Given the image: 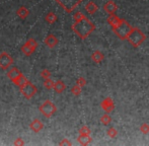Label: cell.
I'll use <instances>...</instances> for the list:
<instances>
[{"label":"cell","instance_id":"6da1fadb","mask_svg":"<svg viewBox=\"0 0 149 146\" xmlns=\"http://www.w3.org/2000/svg\"><path fill=\"white\" fill-rule=\"evenodd\" d=\"M74 22L72 24V31L81 40H85L95 30V24L89 20L82 12L77 11L73 15Z\"/></svg>","mask_w":149,"mask_h":146},{"label":"cell","instance_id":"7a4b0ae2","mask_svg":"<svg viewBox=\"0 0 149 146\" xmlns=\"http://www.w3.org/2000/svg\"><path fill=\"white\" fill-rule=\"evenodd\" d=\"M146 36L139 28H133L132 32L130 33L129 37H128L127 41L129 42V44L134 48H138L145 42Z\"/></svg>","mask_w":149,"mask_h":146},{"label":"cell","instance_id":"3957f363","mask_svg":"<svg viewBox=\"0 0 149 146\" xmlns=\"http://www.w3.org/2000/svg\"><path fill=\"white\" fill-rule=\"evenodd\" d=\"M112 30H113V32H114V34L116 35L119 39L127 40L130 35V33H131L132 30H133V26H132L126 19L122 18L119 26L114 29H112Z\"/></svg>","mask_w":149,"mask_h":146},{"label":"cell","instance_id":"277c9868","mask_svg":"<svg viewBox=\"0 0 149 146\" xmlns=\"http://www.w3.org/2000/svg\"><path fill=\"white\" fill-rule=\"evenodd\" d=\"M40 112H41L42 115H43L44 117H46V118H51V117L57 112V108H56V106L54 105L51 101L47 99V101H45L41 105V107H40Z\"/></svg>","mask_w":149,"mask_h":146},{"label":"cell","instance_id":"5b68a950","mask_svg":"<svg viewBox=\"0 0 149 146\" xmlns=\"http://www.w3.org/2000/svg\"><path fill=\"white\" fill-rule=\"evenodd\" d=\"M63 7V9L68 13H71L83 0H55Z\"/></svg>","mask_w":149,"mask_h":146},{"label":"cell","instance_id":"8992f818","mask_svg":"<svg viewBox=\"0 0 149 146\" xmlns=\"http://www.w3.org/2000/svg\"><path fill=\"white\" fill-rule=\"evenodd\" d=\"M20 92L22 93V95H24L26 99H30L37 93V87H36L33 83H31L30 81H28L26 84L20 87Z\"/></svg>","mask_w":149,"mask_h":146},{"label":"cell","instance_id":"52a82bcc","mask_svg":"<svg viewBox=\"0 0 149 146\" xmlns=\"http://www.w3.org/2000/svg\"><path fill=\"white\" fill-rule=\"evenodd\" d=\"M13 64V59L12 57L6 52H2L0 54V68L2 69H7Z\"/></svg>","mask_w":149,"mask_h":146},{"label":"cell","instance_id":"ba28073f","mask_svg":"<svg viewBox=\"0 0 149 146\" xmlns=\"http://www.w3.org/2000/svg\"><path fill=\"white\" fill-rule=\"evenodd\" d=\"M100 107H102V109L104 110V112L110 114V113L113 112L115 109V103L112 97H106V99L100 103Z\"/></svg>","mask_w":149,"mask_h":146},{"label":"cell","instance_id":"9c48e42d","mask_svg":"<svg viewBox=\"0 0 149 146\" xmlns=\"http://www.w3.org/2000/svg\"><path fill=\"white\" fill-rule=\"evenodd\" d=\"M117 9H118V6H117V4L113 0H109L108 2H106L104 4V10L109 14L116 13Z\"/></svg>","mask_w":149,"mask_h":146},{"label":"cell","instance_id":"30bf717a","mask_svg":"<svg viewBox=\"0 0 149 146\" xmlns=\"http://www.w3.org/2000/svg\"><path fill=\"white\" fill-rule=\"evenodd\" d=\"M122 18L119 17L118 15H117L116 13H113V14H109L108 18H107V22H108V24H110L111 26H112V29L116 28V26H119V24L121 22Z\"/></svg>","mask_w":149,"mask_h":146},{"label":"cell","instance_id":"8fae6325","mask_svg":"<svg viewBox=\"0 0 149 146\" xmlns=\"http://www.w3.org/2000/svg\"><path fill=\"white\" fill-rule=\"evenodd\" d=\"M58 43H59V41H58V39L54 36L53 34H50L48 35L47 37H46L45 39V44L48 46L49 48H54L56 47V46L58 45Z\"/></svg>","mask_w":149,"mask_h":146},{"label":"cell","instance_id":"7c38bea8","mask_svg":"<svg viewBox=\"0 0 149 146\" xmlns=\"http://www.w3.org/2000/svg\"><path fill=\"white\" fill-rule=\"evenodd\" d=\"M30 128H31V130L33 131V132L38 133V132H40V131L43 130L44 124L42 123L41 120H39V119H35V120H33V122L31 123Z\"/></svg>","mask_w":149,"mask_h":146},{"label":"cell","instance_id":"4fadbf2b","mask_svg":"<svg viewBox=\"0 0 149 146\" xmlns=\"http://www.w3.org/2000/svg\"><path fill=\"white\" fill-rule=\"evenodd\" d=\"M91 59H92V61H93L94 63L100 64L104 60V55L100 51L96 50V51H94L93 53L91 54Z\"/></svg>","mask_w":149,"mask_h":146},{"label":"cell","instance_id":"5bb4252c","mask_svg":"<svg viewBox=\"0 0 149 146\" xmlns=\"http://www.w3.org/2000/svg\"><path fill=\"white\" fill-rule=\"evenodd\" d=\"M91 137L88 134H80L77 138V141L79 142V144L81 145H88L91 142Z\"/></svg>","mask_w":149,"mask_h":146},{"label":"cell","instance_id":"9a60e30c","mask_svg":"<svg viewBox=\"0 0 149 146\" xmlns=\"http://www.w3.org/2000/svg\"><path fill=\"white\" fill-rule=\"evenodd\" d=\"M20 74H22V73L19 72V70H18L16 67H12L11 69H9V70H8V72H7L8 78H10L12 81L15 80V79L17 78Z\"/></svg>","mask_w":149,"mask_h":146},{"label":"cell","instance_id":"2e32d148","mask_svg":"<svg viewBox=\"0 0 149 146\" xmlns=\"http://www.w3.org/2000/svg\"><path fill=\"white\" fill-rule=\"evenodd\" d=\"M85 10H86L89 14H94L98 10V6L96 5L93 1H89L88 3L85 5Z\"/></svg>","mask_w":149,"mask_h":146},{"label":"cell","instance_id":"e0dca14e","mask_svg":"<svg viewBox=\"0 0 149 146\" xmlns=\"http://www.w3.org/2000/svg\"><path fill=\"white\" fill-rule=\"evenodd\" d=\"M53 89L57 93H62L63 91L66 89V85H65V83L63 82V81L58 80V81H56L55 84H54V88Z\"/></svg>","mask_w":149,"mask_h":146},{"label":"cell","instance_id":"ac0fdd59","mask_svg":"<svg viewBox=\"0 0 149 146\" xmlns=\"http://www.w3.org/2000/svg\"><path fill=\"white\" fill-rule=\"evenodd\" d=\"M16 14H17L18 17H20L22 19H26L29 15L28 8L24 7V6H22V7H19L17 10H16Z\"/></svg>","mask_w":149,"mask_h":146},{"label":"cell","instance_id":"d6986e66","mask_svg":"<svg viewBox=\"0 0 149 146\" xmlns=\"http://www.w3.org/2000/svg\"><path fill=\"white\" fill-rule=\"evenodd\" d=\"M35 51H36V50L33 49V47H31V46L29 45L28 43H26V44H24V45L22 47V53H24L26 56H31V54H33Z\"/></svg>","mask_w":149,"mask_h":146},{"label":"cell","instance_id":"ffe728a7","mask_svg":"<svg viewBox=\"0 0 149 146\" xmlns=\"http://www.w3.org/2000/svg\"><path fill=\"white\" fill-rule=\"evenodd\" d=\"M13 82H14V84H15V85L22 87V85H24L26 82H28V79L26 78V76H24L22 74H20L19 76H18L17 78H16L15 80L13 81Z\"/></svg>","mask_w":149,"mask_h":146},{"label":"cell","instance_id":"44dd1931","mask_svg":"<svg viewBox=\"0 0 149 146\" xmlns=\"http://www.w3.org/2000/svg\"><path fill=\"white\" fill-rule=\"evenodd\" d=\"M111 122H112V117L109 115V113H106V114L100 117V123L102 125H104V126L111 124Z\"/></svg>","mask_w":149,"mask_h":146},{"label":"cell","instance_id":"7402d4cb","mask_svg":"<svg viewBox=\"0 0 149 146\" xmlns=\"http://www.w3.org/2000/svg\"><path fill=\"white\" fill-rule=\"evenodd\" d=\"M45 19L48 24H54V22L57 20V15H56L54 12H49V13L46 15Z\"/></svg>","mask_w":149,"mask_h":146},{"label":"cell","instance_id":"603a6c76","mask_svg":"<svg viewBox=\"0 0 149 146\" xmlns=\"http://www.w3.org/2000/svg\"><path fill=\"white\" fill-rule=\"evenodd\" d=\"M107 134H108V136L111 137V138H116L117 135H118V131H117L116 128H114V127H111V128H109L108 131H107Z\"/></svg>","mask_w":149,"mask_h":146},{"label":"cell","instance_id":"cb8c5ba5","mask_svg":"<svg viewBox=\"0 0 149 146\" xmlns=\"http://www.w3.org/2000/svg\"><path fill=\"white\" fill-rule=\"evenodd\" d=\"M81 88H82V87L79 86L78 84H75L74 86L71 88V92H72V95H75V97H78L81 93Z\"/></svg>","mask_w":149,"mask_h":146},{"label":"cell","instance_id":"d4e9b609","mask_svg":"<svg viewBox=\"0 0 149 146\" xmlns=\"http://www.w3.org/2000/svg\"><path fill=\"white\" fill-rule=\"evenodd\" d=\"M54 84H55V82H54V81H52L50 78L45 79V81H44V86H45L47 89L54 88Z\"/></svg>","mask_w":149,"mask_h":146},{"label":"cell","instance_id":"484cf974","mask_svg":"<svg viewBox=\"0 0 149 146\" xmlns=\"http://www.w3.org/2000/svg\"><path fill=\"white\" fill-rule=\"evenodd\" d=\"M140 131H141L142 134H148L149 133V125L147 123H143V124L140 126Z\"/></svg>","mask_w":149,"mask_h":146},{"label":"cell","instance_id":"4316f807","mask_svg":"<svg viewBox=\"0 0 149 146\" xmlns=\"http://www.w3.org/2000/svg\"><path fill=\"white\" fill-rule=\"evenodd\" d=\"M90 133H91V131H90V129L87 126H82L80 129H79V134H88V135H90Z\"/></svg>","mask_w":149,"mask_h":146},{"label":"cell","instance_id":"83f0119b","mask_svg":"<svg viewBox=\"0 0 149 146\" xmlns=\"http://www.w3.org/2000/svg\"><path fill=\"white\" fill-rule=\"evenodd\" d=\"M41 76L43 77L44 79L50 78V77H51V72H50L48 69H43L41 71Z\"/></svg>","mask_w":149,"mask_h":146},{"label":"cell","instance_id":"f1b7e54d","mask_svg":"<svg viewBox=\"0 0 149 146\" xmlns=\"http://www.w3.org/2000/svg\"><path fill=\"white\" fill-rule=\"evenodd\" d=\"M76 84H78L79 86L83 87L85 84H86V79L83 78V77H79V78L76 80Z\"/></svg>","mask_w":149,"mask_h":146},{"label":"cell","instance_id":"f546056e","mask_svg":"<svg viewBox=\"0 0 149 146\" xmlns=\"http://www.w3.org/2000/svg\"><path fill=\"white\" fill-rule=\"evenodd\" d=\"M59 145H71V142L68 140V139H63V140L59 143Z\"/></svg>","mask_w":149,"mask_h":146},{"label":"cell","instance_id":"4dcf8cb0","mask_svg":"<svg viewBox=\"0 0 149 146\" xmlns=\"http://www.w3.org/2000/svg\"><path fill=\"white\" fill-rule=\"evenodd\" d=\"M24 140L20 138H17L15 141H14V145H24Z\"/></svg>","mask_w":149,"mask_h":146}]
</instances>
